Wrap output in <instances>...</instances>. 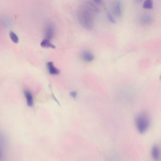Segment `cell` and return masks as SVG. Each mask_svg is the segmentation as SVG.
<instances>
[{"mask_svg": "<svg viewBox=\"0 0 161 161\" xmlns=\"http://www.w3.org/2000/svg\"><path fill=\"white\" fill-rule=\"evenodd\" d=\"M99 12L96 5L90 1L82 3L79 8L77 16L81 26L87 30L92 29L94 24V16Z\"/></svg>", "mask_w": 161, "mask_h": 161, "instance_id": "obj_1", "label": "cell"}, {"mask_svg": "<svg viewBox=\"0 0 161 161\" xmlns=\"http://www.w3.org/2000/svg\"><path fill=\"white\" fill-rule=\"evenodd\" d=\"M135 123L136 128L140 133H144L148 130L150 124L147 115L144 112L139 114L136 118Z\"/></svg>", "mask_w": 161, "mask_h": 161, "instance_id": "obj_2", "label": "cell"}, {"mask_svg": "<svg viewBox=\"0 0 161 161\" xmlns=\"http://www.w3.org/2000/svg\"><path fill=\"white\" fill-rule=\"evenodd\" d=\"M80 57L84 61L88 63L93 61L94 58L92 52L87 50L83 52L80 55Z\"/></svg>", "mask_w": 161, "mask_h": 161, "instance_id": "obj_3", "label": "cell"}, {"mask_svg": "<svg viewBox=\"0 0 161 161\" xmlns=\"http://www.w3.org/2000/svg\"><path fill=\"white\" fill-rule=\"evenodd\" d=\"M153 21L151 16L145 14L142 16L139 20L140 23L143 25H149L151 24Z\"/></svg>", "mask_w": 161, "mask_h": 161, "instance_id": "obj_4", "label": "cell"}, {"mask_svg": "<svg viewBox=\"0 0 161 161\" xmlns=\"http://www.w3.org/2000/svg\"><path fill=\"white\" fill-rule=\"evenodd\" d=\"M54 34V29L53 26L49 24L45 29V35L46 39L50 40L53 38Z\"/></svg>", "mask_w": 161, "mask_h": 161, "instance_id": "obj_5", "label": "cell"}, {"mask_svg": "<svg viewBox=\"0 0 161 161\" xmlns=\"http://www.w3.org/2000/svg\"><path fill=\"white\" fill-rule=\"evenodd\" d=\"M47 65L48 72L50 74L55 75L59 74V70L55 67L53 62H48Z\"/></svg>", "mask_w": 161, "mask_h": 161, "instance_id": "obj_6", "label": "cell"}, {"mask_svg": "<svg viewBox=\"0 0 161 161\" xmlns=\"http://www.w3.org/2000/svg\"><path fill=\"white\" fill-rule=\"evenodd\" d=\"M114 11L115 15L118 17L122 15L121 3L120 0H117L115 3Z\"/></svg>", "mask_w": 161, "mask_h": 161, "instance_id": "obj_7", "label": "cell"}, {"mask_svg": "<svg viewBox=\"0 0 161 161\" xmlns=\"http://www.w3.org/2000/svg\"><path fill=\"white\" fill-rule=\"evenodd\" d=\"M24 94L27 100L28 106L31 107L33 106V98L32 94L29 91H25Z\"/></svg>", "mask_w": 161, "mask_h": 161, "instance_id": "obj_8", "label": "cell"}, {"mask_svg": "<svg viewBox=\"0 0 161 161\" xmlns=\"http://www.w3.org/2000/svg\"><path fill=\"white\" fill-rule=\"evenodd\" d=\"M151 155L153 159L156 160H158L159 158V150L157 145L153 146L151 150Z\"/></svg>", "mask_w": 161, "mask_h": 161, "instance_id": "obj_9", "label": "cell"}, {"mask_svg": "<svg viewBox=\"0 0 161 161\" xmlns=\"http://www.w3.org/2000/svg\"><path fill=\"white\" fill-rule=\"evenodd\" d=\"M41 46L44 48H55L54 45L50 42V40L47 39L44 40L41 42Z\"/></svg>", "mask_w": 161, "mask_h": 161, "instance_id": "obj_10", "label": "cell"}, {"mask_svg": "<svg viewBox=\"0 0 161 161\" xmlns=\"http://www.w3.org/2000/svg\"><path fill=\"white\" fill-rule=\"evenodd\" d=\"M143 8L145 9H152L153 7V0H145L143 2Z\"/></svg>", "mask_w": 161, "mask_h": 161, "instance_id": "obj_11", "label": "cell"}, {"mask_svg": "<svg viewBox=\"0 0 161 161\" xmlns=\"http://www.w3.org/2000/svg\"><path fill=\"white\" fill-rule=\"evenodd\" d=\"M10 39L15 43H17L19 42V38L18 36L13 31H10Z\"/></svg>", "mask_w": 161, "mask_h": 161, "instance_id": "obj_12", "label": "cell"}, {"mask_svg": "<svg viewBox=\"0 0 161 161\" xmlns=\"http://www.w3.org/2000/svg\"><path fill=\"white\" fill-rule=\"evenodd\" d=\"M107 15L108 19L110 22L113 24L115 23V21L114 17L112 16L111 14L110 13L107 12Z\"/></svg>", "mask_w": 161, "mask_h": 161, "instance_id": "obj_13", "label": "cell"}, {"mask_svg": "<svg viewBox=\"0 0 161 161\" xmlns=\"http://www.w3.org/2000/svg\"><path fill=\"white\" fill-rule=\"evenodd\" d=\"M93 1L94 2L97 3V4H100V3H101L102 0H93Z\"/></svg>", "mask_w": 161, "mask_h": 161, "instance_id": "obj_14", "label": "cell"}, {"mask_svg": "<svg viewBox=\"0 0 161 161\" xmlns=\"http://www.w3.org/2000/svg\"><path fill=\"white\" fill-rule=\"evenodd\" d=\"M134 1L137 3H140L142 2L143 0H134Z\"/></svg>", "mask_w": 161, "mask_h": 161, "instance_id": "obj_15", "label": "cell"}, {"mask_svg": "<svg viewBox=\"0 0 161 161\" xmlns=\"http://www.w3.org/2000/svg\"><path fill=\"white\" fill-rule=\"evenodd\" d=\"M71 95L72 96H74L76 95V93L75 92H72L71 93Z\"/></svg>", "mask_w": 161, "mask_h": 161, "instance_id": "obj_16", "label": "cell"}, {"mask_svg": "<svg viewBox=\"0 0 161 161\" xmlns=\"http://www.w3.org/2000/svg\"><path fill=\"white\" fill-rule=\"evenodd\" d=\"M160 79L161 80V76H160Z\"/></svg>", "mask_w": 161, "mask_h": 161, "instance_id": "obj_17", "label": "cell"}]
</instances>
